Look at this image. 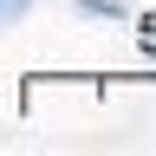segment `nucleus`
I'll list each match as a JSON object with an SVG mask.
<instances>
[{
  "instance_id": "2",
  "label": "nucleus",
  "mask_w": 156,
  "mask_h": 156,
  "mask_svg": "<svg viewBox=\"0 0 156 156\" xmlns=\"http://www.w3.org/2000/svg\"><path fill=\"white\" fill-rule=\"evenodd\" d=\"M33 7H39V0H0V39H7L13 26H26V20H33Z\"/></svg>"
},
{
  "instance_id": "1",
  "label": "nucleus",
  "mask_w": 156,
  "mask_h": 156,
  "mask_svg": "<svg viewBox=\"0 0 156 156\" xmlns=\"http://www.w3.org/2000/svg\"><path fill=\"white\" fill-rule=\"evenodd\" d=\"M72 20H85V26H98V33H111V26H124L130 20V0H58Z\"/></svg>"
}]
</instances>
